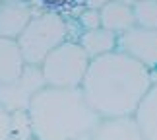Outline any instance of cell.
Instances as JSON below:
<instances>
[{
	"mask_svg": "<svg viewBox=\"0 0 157 140\" xmlns=\"http://www.w3.org/2000/svg\"><path fill=\"white\" fill-rule=\"evenodd\" d=\"M153 86L149 70L118 51L89 62L82 92L101 119L134 117L138 105Z\"/></svg>",
	"mask_w": 157,
	"mask_h": 140,
	"instance_id": "obj_1",
	"label": "cell"
},
{
	"mask_svg": "<svg viewBox=\"0 0 157 140\" xmlns=\"http://www.w3.org/2000/svg\"><path fill=\"white\" fill-rule=\"evenodd\" d=\"M29 117L37 140H89L101 121L86 101L82 88L51 86L31 99Z\"/></svg>",
	"mask_w": 157,
	"mask_h": 140,
	"instance_id": "obj_2",
	"label": "cell"
},
{
	"mask_svg": "<svg viewBox=\"0 0 157 140\" xmlns=\"http://www.w3.org/2000/svg\"><path fill=\"white\" fill-rule=\"evenodd\" d=\"M68 41L66 20L58 12H41L31 18L23 33L17 37V47L25 64L41 66L47 54Z\"/></svg>",
	"mask_w": 157,
	"mask_h": 140,
	"instance_id": "obj_3",
	"label": "cell"
},
{
	"mask_svg": "<svg viewBox=\"0 0 157 140\" xmlns=\"http://www.w3.org/2000/svg\"><path fill=\"white\" fill-rule=\"evenodd\" d=\"M89 62V57L76 41H64L47 54L41 72L51 88H82Z\"/></svg>",
	"mask_w": 157,
	"mask_h": 140,
	"instance_id": "obj_4",
	"label": "cell"
},
{
	"mask_svg": "<svg viewBox=\"0 0 157 140\" xmlns=\"http://www.w3.org/2000/svg\"><path fill=\"white\" fill-rule=\"evenodd\" d=\"M47 86L41 66L25 64V68L14 82L2 84L0 86V105L8 109L10 113L14 111H29L31 99L37 95L41 90Z\"/></svg>",
	"mask_w": 157,
	"mask_h": 140,
	"instance_id": "obj_5",
	"label": "cell"
},
{
	"mask_svg": "<svg viewBox=\"0 0 157 140\" xmlns=\"http://www.w3.org/2000/svg\"><path fill=\"white\" fill-rule=\"evenodd\" d=\"M117 51L138 60L147 70L157 68V29L132 27L117 35Z\"/></svg>",
	"mask_w": 157,
	"mask_h": 140,
	"instance_id": "obj_6",
	"label": "cell"
},
{
	"mask_svg": "<svg viewBox=\"0 0 157 140\" xmlns=\"http://www.w3.org/2000/svg\"><path fill=\"white\" fill-rule=\"evenodd\" d=\"M33 18V6L27 0H4L0 2V37L14 39L23 33Z\"/></svg>",
	"mask_w": 157,
	"mask_h": 140,
	"instance_id": "obj_7",
	"label": "cell"
},
{
	"mask_svg": "<svg viewBox=\"0 0 157 140\" xmlns=\"http://www.w3.org/2000/svg\"><path fill=\"white\" fill-rule=\"evenodd\" d=\"M89 140H144V134L134 117L101 119Z\"/></svg>",
	"mask_w": 157,
	"mask_h": 140,
	"instance_id": "obj_8",
	"label": "cell"
},
{
	"mask_svg": "<svg viewBox=\"0 0 157 140\" xmlns=\"http://www.w3.org/2000/svg\"><path fill=\"white\" fill-rule=\"evenodd\" d=\"M25 68V60L17 47V41L0 37V86L14 82Z\"/></svg>",
	"mask_w": 157,
	"mask_h": 140,
	"instance_id": "obj_9",
	"label": "cell"
},
{
	"mask_svg": "<svg viewBox=\"0 0 157 140\" xmlns=\"http://www.w3.org/2000/svg\"><path fill=\"white\" fill-rule=\"evenodd\" d=\"M99 14H101V27L107 31H113L114 35H120L136 26L132 6L120 4L117 0H111L105 8L99 10Z\"/></svg>",
	"mask_w": 157,
	"mask_h": 140,
	"instance_id": "obj_10",
	"label": "cell"
},
{
	"mask_svg": "<svg viewBox=\"0 0 157 140\" xmlns=\"http://www.w3.org/2000/svg\"><path fill=\"white\" fill-rule=\"evenodd\" d=\"M78 45L86 51L89 60H93V58H99L103 54L117 51V35L113 31H107L103 27L89 29V31H83L80 35Z\"/></svg>",
	"mask_w": 157,
	"mask_h": 140,
	"instance_id": "obj_11",
	"label": "cell"
},
{
	"mask_svg": "<svg viewBox=\"0 0 157 140\" xmlns=\"http://www.w3.org/2000/svg\"><path fill=\"white\" fill-rule=\"evenodd\" d=\"M134 119L144 134V140H157V84L149 88V92L138 105Z\"/></svg>",
	"mask_w": 157,
	"mask_h": 140,
	"instance_id": "obj_12",
	"label": "cell"
},
{
	"mask_svg": "<svg viewBox=\"0 0 157 140\" xmlns=\"http://www.w3.org/2000/svg\"><path fill=\"white\" fill-rule=\"evenodd\" d=\"M136 27L157 29V0H140L132 6Z\"/></svg>",
	"mask_w": 157,
	"mask_h": 140,
	"instance_id": "obj_13",
	"label": "cell"
},
{
	"mask_svg": "<svg viewBox=\"0 0 157 140\" xmlns=\"http://www.w3.org/2000/svg\"><path fill=\"white\" fill-rule=\"evenodd\" d=\"M10 138L27 140L33 136V125L29 111H14L12 113V126H10Z\"/></svg>",
	"mask_w": 157,
	"mask_h": 140,
	"instance_id": "obj_14",
	"label": "cell"
},
{
	"mask_svg": "<svg viewBox=\"0 0 157 140\" xmlns=\"http://www.w3.org/2000/svg\"><path fill=\"white\" fill-rule=\"evenodd\" d=\"M78 23H80V27L83 29V31L101 27V14H99V10H89V8H86L80 16H78Z\"/></svg>",
	"mask_w": 157,
	"mask_h": 140,
	"instance_id": "obj_15",
	"label": "cell"
},
{
	"mask_svg": "<svg viewBox=\"0 0 157 140\" xmlns=\"http://www.w3.org/2000/svg\"><path fill=\"white\" fill-rule=\"evenodd\" d=\"M10 126H12V113L0 105V140L10 138Z\"/></svg>",
	"mask_w": 157,
	"mask_h": 140,
	"instance_id": "obj_16",
	"label": "cell"
},
{
	"mask_svg": "<svg viewBox=\"0 0 157 140\" xmlns=\"http://www.w3.org/2000/svg\"><path fill=\"white\" fill-rule=\"evenodd\" d=\"M111 2V0H83V6L89 10H101Z\"/></svg>",
	"mask_w": 157,
	"mask_h": 140,
	"instance_id": "obj_17",
	"label": "cell"
},
{
	"mask_svg": "<svg viewBox=\"0 0 157 140\" xmlns=\"http://www.w3.org/2000/svg\"><path fill=\"white\" fill-rule=\"evenodd\" d=\"M117 2H120V4H126V6H134V4H138L140 0H117Z\"/></svg>",
	"mask_w": 157,
	"mask_h": 140,
	"instance_id": "obj_18",
	"label": "cell"
},
{
	"mask_svg": "<svg viewBox=\"0 0 157 140\" xmlns=\"http://www.w3.org/2000/svg\"><path fill=\"white\" fill-rule=\"evenodd\" d=\"M8 140H17V138H8ZM27 140H37V138H27Z\"/></svg>",
	"mask_w": 157,
	"mask_h": 140,
	"instance_id": "obj_19",
	"label": "cell"
},
{
	"mask_svg": "<svg viewBox=\"0 0 157 140\" xmlns=\"http://www.w3.org/2000/svg\"><path fill=\"white\" fill-rule=\"evenodd\" d=\"M51 2H66V0H51Z\"/></svg>",
	"mask_w": 157,
	"mask_h": 140,
	"instance_id": "obj_20",
	"label": "cell"
},
{
	"mask_svg": "<svg viewBox=\"0 0 157 140\" xmlns=\"http://www.w3.org/2000/svg\"><path fill=\"white\" fill-rule=\"evenodd\" d=\"M0 2H4V0H0Z\"/></svg>",
	"mask_w": 157,
	"mask_h": 140,
	"instance_id": "obj_21",
	"label": "cell"
}]
</instances>
